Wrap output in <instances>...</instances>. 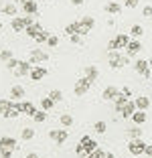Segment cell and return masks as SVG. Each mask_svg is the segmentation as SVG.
Returning a JSON list of instances; mask_svg holds the SVG:
<instances>
[{"mask_svg":"<svg viewBox=\"0 0 152 158\" xmlns=\"http://www.w3.org/2000/svg\"><path fill=\"white\" fill-rule=\"evenodd\" d=\"M85 77L89 79V81H95L97 77H99V71H97V67H93V65H89V67H85Z\"/></svg>","mask_w":152,"mask_h":158,"instance_id":"obj_18","label":"cell"},{"mask_svg":"<svg viewBox=\"0 0 152 158\" xmlns=\"http://www.w3.org/2000/svg\"><path fill=\"white\" fill-rule=\"evenodd\" d=\"M49 138L55 140V144H65V140H67V130H51Z\"/></svg>","mask_w":152,"mask_h":158,"instance_id":"obj_4","label":"cell"},{"mask_svg":"<svg viewBox=\"0 0 152 158\" xmlns=\"http://www.w3.org/2000/svg\"><path fill=\"white\" fill-rule=\"evenodd\" d=\"M20 136H23V140H32L35 138V130H32V128H23Z\"/></svg>","mask_w":152,"mask_h":158,"instance_id":"obj_32","label":"cell"},{"mask_svg":"<svg viewBox=\"0 0 152 158\" xmlns=\"http://www.w3.org/2000/svg\"><path fill=\"white\" fill-rule=\"evenodd\" d=\"M89 89L83 87V85H75V95H79V98H83V95H87Z\"/></svg>","mask_w":152,"mask_h":158,"instance_id":"obj_37","label":"cell"},{"mask_svg":"<svg viewBox=\"0 0 152 158\" xmlns=\"http://www.w3.org/2000/svg\"><path fill=\"white\" fill-rule=\"evenodd\" d=\"M103 8H106L108 14H120L122 12V4H118V2H108Z\"/></svg>","mask_w":152,"mask_h":158,"instance_id":"obj_19","label":"cell"},{"mask_svg":"<svg viewBox=\"0 0 152 158\" xmlns=\"http://www.w3.org/2000/svg\"><path fill=\"white\" fill-rule=\"evenodd\" d=\"M108 51H120V49H118V43H116V39H112V41L108 43Z\"/></svg>","mask_w":152,"mask_h":158,"instance_id":"obj_43","label":"cell"},{"mask_svg":"<svg viewBox=\"0 0 152 158\" xmlns=\"http://www.w3.org/2000/svg\"><path fill=\"white\" fill-rule=\"evenodd\" d=\"M101 95H103V99H106V102H114V99L118 98V95H120V91H118V87L110 85V87L103 89V93H101Z\"/></svg>","mask_w":152,"mask_h":158,"instance_id":"obj_7","label":"cell"},{"mask_svg":"<svg viewBox=\"0 0 152 158\" xmlns=\"http://www.w3.org/2000/svg\"><path fill=\"white\" fill-rule=\"evenodd\" d=\"M79 144H81L83 150H85V152H89V154H91L93 150L97 148V142H95L93 138H89V136H83V138L79 140Z\"/></svg>","mask_w":152,"mask_h":158,"instance_id":"obj_6","label":"cell"},{"mask_svg":"<svg viewBox=\"0 0 152 158\" xmlns=\"http://www.w3.org/2000/svg\"><path fill=\"white\" fill-rule=\"evenodd\" d=\"M124 6L126 8H136L138 6V0H124Z\"/></svg>","mask_w":152,"mask_h":158,"instance_id":"obj_42","label":"cell"},{"mask_svg":"<svg viewBox=\"0 0 152 158\" xmlns=\"http://www.w3.org/2000/svg\"><path fill=\"white\" fill-rule=\"evenodd\" d=\"M148 65H150V67H152V59H150V61H148Z\"/></svg>","mask_w":152,"mask_h":158,"instance_id":"obj_58","label":"cell"},{"mask_svg":"<svg viewBox=\"0 0 152 158\" xmlns=\"http://www.w3.org/2000/svg\"><path fill=\"white\" fill-rule=\"evenodd\" d=\"M10 27H12L14 33H23V31H24V20H23V16H14L12 23H10Z\"/></svg>","mask_w":152,"mask_h":158,"instance_id":"obj_13","label":"cell"},{"mask_svg":"<svg viewBox=\"0 0 152 158\" xmlns=\"http://www.w3.org/2000/svg\"><path fill=\"white\" fill-rule=\"evenodd\" d=\"M12 106V99H0V116H4V112Z\"/></svg>","mask_w":152,"mask_h":158,"instance_id":"obj_34","label":"cell"},{"mask_svg":"<svg viewBox=\"0 0 152 158\" xmlns=\"http://www.w3.org/2000/svg\"><path fill=\"white\" fill-rule=\"evenodd\" d=\"M103 158H116V156H114L112 152H106V156H103Z\"/></svg>","mask_w":152,"mask_h":158,"instance_id":"obj_56","label":"cell"},{"mask_svg":"<svg viewBox=\"0 0 152 158\" xmlns=\"http://www.w3.org/2000/svg\"><path fill=\"white\" fill-rule=\"evenodd\" d=\"M12 152H14V150L4 148V146H0V156H2V158H12Z\"/></svg>","mask_w":152,"mask_h":158,"instance_id":"obj_39","label":"cell"},{"mask_svg":"<svg viewBox=\"0 0 152 158\" xmlns=\"http://www.w3.org/2000/svg\"><path fill=\"white\" fill-rule=\"evenodd\" d=\"M41 107L45 110V112H49V110H53V107H55V102H53L51 98H43L41 99Z\"/></svg>","mask_w":152,"mask_h":158,"instance_id":"obj_27","label":"cell"},{"mask_svg":"<svg viewBox=\"0 0 152 158\" xmlns=\"http://www.w3.org/2000/svg\"><path fill=\"white\" fill-rule=\"evenodd\" d=\"M122 95H126V98H130V95H132V89H130V87H122Z\"/></svg>","mask_w":152,"mask_h":158,"instance_id":"obj_49","label":"cell"},{"mask_svg":"<svg viewBox=\"0 0 152 158\" xmlns=\"http://www.w3.org/2000/svg\"><path fill=\"white\" fill-rule=\"evenodd\" d=\"M47 98H51L53 99V102H61V99H63V91H59V89H53V91H49V95H47Z\"/></svg>","mask_w":152,"mask_h":158,"instance_id":"obj_29","label":"cell"},{"mask_svg":"<svg viewBox=\"0 0 152 158\" xmlns=\"http://www.w3.org/2000/svg\"><path fill=\"white\" fill-rule=\"evenodd\" d=\"M0 31H2V23H0Z\"/></svg>","mask_w":152,"mask_h":158,"instance_id":"obj_59","label":"cell"},{"mask_svg":"<svg viewBox=\"0 0 152 158\" xmlns=\"http://www.w3.org/2000/svg\"><path fill=\"white\" fill-rule=\"evenodd\" d=\"M24 158H39V154H35V152H31V154H27Z\"/></svg>","mask_w":152,"mask_h":158,"instance_id":"obj_55","label":"cell"},{"mask_svg":"<svg viewBox=\"0 0 152 158\" xmlns=\"http://www.w3.org/2000/svg\"><path fill=\"white\" fill-rule=\"evenodd\" d=\"M132 122H134L136 126H142L144 122H146V114L140 112V110H136V112H134V116H132Z\"/></svg>","mask_w":152,"mask_h":158,"instance_id":"obj_21","label":"cell"},{"mask_svg":"<svg viewBox=\"0 0 152 158\" xmlns=\"http://www.w3.org/2000/svg\"><path fill=\"white\" fill-rule=\"evenodd\" d=\"M59 122H61L63 128H71V126H73V116H71V114H63V116L59 118Z\"/></svg>","mask_w":152,"mask_h":158,"instance_id":"obj_23","label":"cell"},{"mask_svg":"<svg viewBox=\"0 0 152 158\" xmlns=\"http://www.w3.org/2000/svg\"><path fill=\"white\" fill-rule=\"evenodd\" d=\"M41 31H43V27H41L39 23H35V24H31V27H27V28H24V33H27L28 37H32V39L37 37V35L41 33Z\"/></svg>","mask_w":152,"mask_h":158,"instance_id":"obj_20","label":"cell"},{"mask_svg":"<svg viewBox=\"0 0 152 158\" xmlns=\"http://www.w3.org/2000/svg\"><path fill=\"white\" fill-rule=\"evenodd\" d=\"M144 154H146L148 158H152V144H146V150H144Z\"/></svg>","mask_w":152,"mask_h":158,"instance_id":"obj_51","label":"cell"},{"mask_svg":"<svg viewBox=\"0 0 152 158\" xmlns=\"http://www.w3.org/2000/svg\"><path fill=\"white\" fill-rule=\"evenodd\" d=\"M49 59V55H47L45 51H41V49H32L31 51V57H28V63L31 65H39V63H43V61Z\"/></svg>","mask_w":152,"mask_h":158,"instance_id":"obj_3","label":"cell"},{"mask_svg":"<svg viewBox=\"0 0 152 158\" xmlns=\"http://www.w3.org/2000/svg\"><path fill=\"white\" fill-rule=\"evenodd\" d=\"M128 150L134 156H140V154H144V150H146V142H144L142 138H134V140H130Z\"/></svg>","mask_w":152,"mask_h":158,"instance_id":"obj_2","label":"cell"},{"mask_svg":"<svg viewBox=\"0 0 152 158\" xmlns=\"http://www.w3.org/2000/svg\"><path fill=\"white\" fill-rule=\"evenodd\" d=\"M23 95H24V87L23 85H12V87H10V99H12V102L23 99Z\"/></svg>","mask_w":152,"mask_h":158,"instance_id":"obj_8","label":"cell"},{"mask_svg":"<svg viewBox=\"0 0 152 158\" xmlns=\"http://www.w3.org/2000/svg\"><path fill=\"white\" fill-rule=\"evenodd\" d=\"M128 136H130V140L140 138V136H142V128H136V126H134V128H130V130H128Z\"/></svg>","mask_w":152,"mask_h":158,"instance_id":"obj_33","label":"cell"},{"mask_svg":"<svg viewBox=\"0 0 152 158\" xmlns=\"http://www.w3.org/2000/svg\"><path fill=\"white\" fill-rule=\"evenodd\" d=\"M47 45H49V47H57V45H59V39L51 35V37H49V41H47Z\"/></svg>","mask_w":152,"mask_h":158,"instance_id":"obj_46","label":"cell"},{"mask_svg":"<svg viewBox=\"0 0 152 158\" xmlns=\"http://www.w3.org/2000/svg\"><path fill=\"white\" fill-rule=\"evenodd\" d=\"M108 61H110L112 69H122L124 65H128V57H122L118 51H110L108 53Z\"/></svg>","mask_w":152,"mask_h":158,"instance_id":"obj_1","label":"cell"},{"mask_svg":"<svg viewBox=\"0 0 152 158\" xmlns=\"http://www.w3.org/2000/svg\"><path fill=\"white\" fill-rule=\"evenodd\" d=\"M20 106H23V114H27V116H31V118L39 112L37 107H35V103H31V102H23Z\"/></svg>","mask_w":152,"mask_h":158,"instance_id":"obj_17","label":"cell"},{"mask_svg":"<svg viewBox=\"0 0 152 158\" xmlns=\"http://www.w3.org/2000/svg\"><path fill=\"white\" fill-rule=\"evenodd\" d=\"M77 154H79V158H91V154L85 152V150H81V152H77Z\"/></svg>","mask_w":152,"mask_h":158,"instance_id":"obj_52","label":"cell"},{"mask_svg":"<svg viewBox=\"0 0 152 158\" xmlns=\"http://www.w3.org/2000/svg\"><path fill=\"white\" fill-rule=\"evenodd\" d=\"M134 112H136V102H128L122 107V118H132Z\"/></svg>","mask_w":152,"mask_h":158,"instance_id":"obj_12","label":"cell"},{"mask_svg":"<svg viewBox=\"0 0 152 158\" xmlns=\"http://www.w3.org/2000/svg\"><path fill=\"white\" fill-rule=\"evenodd\" d=\"M49 37H51L49 31H41V33L35 37V41H37V43H47V41H49Z\"/></svg>","mask_w":152,"mask_h":158,"instance_id":"obj_35","label":"cell"},{"mask_svg":"<svg viewBox=\"0 0 152 158\" xmlns=\"http://www.w3.org/2000/svg\"><path fill=\"white\" fill-rule=\"evenodd\" d=\"M16 2H19V4H24V2H28V0H16Z\"/></svg>","mask_w":152,"mask_h":158,"instance_id":"obj_57","label":"cell"},{"mask_svg":"<svg viewBox=\"0 0 152 158\" xmlns=\"http://www.w3.org/2000/svg\"><path fill=\"white\" fill-rule=\"evenodd\" d=\"M142 16H146V19H150V16H152V6L150 4H146L142 8Z\"/></svg>","mask_w":152,"mask_h":158,"instance_id":"obj_41","label":"cell"},{"mask_svg":"<svg viewBox=\"0 0 152 158\" xmlns=\"http://www.w3.org/2000/svg\"><path fill=\"white\" fill-rule=\"evenodd\" d=\"M148 107H150V99H148L146 95H138V98H136V110L146 112Z\"/></svg>","mask_w":152,"mask_h":158,"instance_id":"obj_10","label":"cell"},{"mask_svg":"<svg viewBox=\"0 0 152 158\" xmlns=\"http://www.w3.org/2000/svg\"><path fill=\"white\" fill-rule=\"evenodd\" d=\"M28 75H31V79H32V81H39V79H43V77L47 75V69H45V67L35 65V67L31 69V73H28Z\"/></svg>","mask_w":152,"mask_h":158,"instance_id":"obj_9","label":"cell"},{"mask_svg":"<svg viewBox=\"0 0 152 158\" xmlns=\"http://www.w3.org/2000/svg\"><path fill=\"white\" fill-rule=\"evenodd\" d=\"M146 69H150V65H148V61H146V59H136V63H134V71L142 75Z\"/></svg>","mask_w":152,"mask_h":158,"instance_id":"obj_15","label":"cell"},{"mask_svg":"<svg viewBox=\"0 0 152 158\" xmlns=\"http://www.w3.org/2000/svg\"><path fill=\"white\" fill-rule=\"evenodd\" d=\"M87 33H89V31H87V28H85V27H83L81 23H79V31H77V35H81V37H85V35H87Z\"/></svg>","mask_w":152,"mask_h":158,"instance_id":"obj_48","label":"cell"},{"mask_svg":"<svg viewBox=\"0 0 152 158\" xmlns=\"http://www.w3.org/2000/svg\"><path fill=\"white\" fill-rule=\"evenodd\" d=\"M93 130H95V134H106V130H108L106 122H95L93 124Z\"/></svg>","mask_w":152,"mask_h":158,"instance_id":"obj_31","label":"cell"},{"mask_svg":"<svg viewBox=\"0 0 152 158\" xmlns=\"http://www.w3.org/2000/svg\"><path fill=\"white\" fill-rule=\"evenodd\" d=\"M0 59L4 61V63H8V61L12 59V51H10V49H2V51H0Z\"/></svg>","mask_w":152,"mask_h":158,"instance_id":"obj_36","label":"cell"},{"mask_svg":"<svg viewBox=\"0 0 152 158\" xmlns=\"http://www.w3.org/2000/svg\"><path fill=\"white\" fill-rule=\"evenodd\" d=\"M142 75H144V77H146V79H150V77H152V69H146V71H144Z\"/></svg>","mask_w":152,"mask_h":158,"instance_id":"obj_53","label":"cell"},{"mask_svg":"<svg viewBox=\"0 0 152 158\" xmlns=\"http://www.w3.org/2000/svg\"><path fill=\"white\" fill-rule=\"evenodd\" d=\"M79 23H81L83 27L87 28V31H91V28H93V24H95V20H93L91 16H87V14H85V16H81V20H79Z\"/></svg>","mask_w":152,"mask_h":158,"instance_id":"obj_26","label":"cell"},{"mask_svg":"<svg viewBox=\"0 0 152 158\" xmlns=\"http://www.w3.org/2000/svg\"><path fill=\"white\" fill-rule=\"evenodd\" d=\"M2 14L14 16V14H16V4H4V6H2Z\"/></svg>","mask_w":152,"mask_h":158,"instance_id":"obj_30","label":"cell"},{"mask_svg":"<svg viewBox=\"0 0 152 158\" xmlns=\"http://www.w3.org/2000/svg\"><path fill=\"white\" fill-rule=\"evenodd\" d=\"M140 51H142V45H140V41H138V39L130 41V43H128V47H126V55H128V57L138 55Z\"/></svg>","mask_w":152,"mask_h":158,"instance_id":"obj_5","label":"cell"},{"mask_svg":"<svg viewBox=\"0 0 152 158\" xmlns=\"http://www.w3.org/2000/svg\"><path fill=\"white\" fill-rule=\"evenodd\" d=\"M71 43H75V45H81V41H83V39H81V35H71Z\"/></svg>","mask_w":152,"mask_h":158,"instance_id":"obj_47","label":"cell"},{"mask_svg":"<svg viewBox=\"0 0 152 158\" xmlns=\"http://www.w3.org/2000/svg\"><path fill=\"white\" fill-rule=\"evenodd\" d=\"M85 0H71V4H75V6H81Z\"/></svg>","mask_w":152,"mask_h":158,"instance_id":"obj_54","label":"cell"},{"mask_svg":"<svg viewBox=\"0 0 152 158\" xmlns=\"http://www.w3.org/2000/svg\"><path fill=\"white\" fill-rule=\"evenodd\" d=\"M114 103H116V112H122V107L126 106V103H128V98H126V95H118V98L114 99Z\"/></svg>","mask_w":152,"mask_h":158,"instance_id":"obj_22","label":"cell"},{"mask_svg":"<svg viewBox=\"0 0 152 158\" xmlns=\"http://www.w3.org/2000/svg\"><path fill=\"white\" fill-rule=\"evenodd\" d=\"M19 63H20V61H19V59H14V57H12V59H10L8 63H6V69H10V71H16Z\"/></svg>","mask_w":152,"mask_h":158,"instance_id":"obj_38","label":"cell"},{"mask_svg":"<svg viewBox=\"0 0 152 158\" xmlns=\"http://www.w3.org/2000/svg\"><path fill=\"white\" fill-rule=\"evenodd\" d=\"M0 146H4V148H10V150H16V140L14 138H10V136H2L0 138Z\"/></svg>","mask_w":152,"mask_h":158,"instance_id":"obj_14","label":"cell"},{"mask_svg":"<svg viewBox=\"0 0 152 158\" xmlns=\"http://www.w3.org/2000/svg\"><path fill=\"white\" fill-rule=\"evenodd\" d=\"M116 43H118V49H126L128 43H130V37L128 35H118V37H116Z\"/></svg>","mask_w":152,"mask_h":158,"instance_id":"obj_25","label":"cell"},{"mask_svg":"<svg viewBox=\"0 0 152 158\" xmlns=\"http://www.w3.org/2000/svg\"><path fill=\"white\" fill-rule=\"evenodd\" d=\"M103 156H106V152H103V150H99V148H95L91 152V158H103Z\"/></svg>","mask_w":152,"mask_h":158,"instance_id":"obj_44","label":"cell"},{"mask_svg":"<svg viewBox=\"0 0 152 158\" xmlns=\"http://www.w3.org/2000/svg\"><path fill=\"white\" fill-rule=\"evenodd\" d=\"M23 12L24 14H37L39 12V4L35 2V0H28V2L23 4Z\"/></svg>","mask_w":152,"mask_h":158,"instance_id":"obj_11","label":"cell"},{"mask_svg":"<svg viewBox=\"0 0 152 158\" xmlns=\"http://www.w3.org/2000/svg\"><path fill=\"white\" fill-rule=\"evenodd\" d=\"M31 69H32V65L28 63V61H20L19 67H16V75H28Z\"/></svg>","mask_w":152,"mask_h":158,"instance_id":"obj_16","label":"cell"},{"mask_svg":"<svg viewBox=\"0 0 152 158\" xmlns=\"http://www.w3.org/2000/svg\"><path fill=\"white\" fill-rule=\"evenodd\" d=\"M23 20H24V28H27V27H31V24H35L31 16H23Z\"/></svg>","mask_w":152,"mask_h":158,"instance_id":"obj_50","label":"cell"},{"mask_svg":"<svg viewBox=\"0 0 152 158\" xmlns=\"http://www.w3.org/2000/svg\"><path fill=\"white\" fill-rule=\"evenodd\" d=\"M32 120H35V122H39V124H41V122H45V120H47V114H45V110H43V112H37L35 116H32Z\"/></svg>","mask_w":152,"mask_h":158,"instance_id":"obj_40","label":"cell"},{"mask_svg":"<svg viewBox=\"0 0 152 158\" xmlns=\"http://www.w3.org/2000/svg\"><path fill=\"white\" fill-rule=\"evenodd\" d=\"M77 31H79V20H77V23H69L67 27H65V35H67V37L77 35Z\"/></svg>","mask_w":152,"mask_h":158,"instance_id":"obj_24","label":"cell"},{"mask_svg":"<svg viewBox=\"0 0 152 158\" xmlns=\"http://www.w3.org/2000/svg\"><path fill=\"white\" fill-rule=\"evenodd\" d=\"M142 33H144V28L140 27V24H132V28H130V35H132L134 39H138V37H142Z\"/></svg>","mask_w":152,"mask_h":158,"instance_id":"obj_28","label":"cell"},{"mask_svg":"<svg viewBox=\"0 0 152 158\" xmlns=\"http://www.w3.org/2000/svg\"><path fill=\"white\" fill-rule=\"evenodd\" d=\"M77 85H83V87H91V81H89V79L87 77H83V79H79V81H77Z\"/></svg>","mask_w":152,"mask_h":158,"instance_id":"obj_45","label":"cell"}]
</instances>
